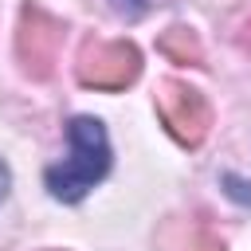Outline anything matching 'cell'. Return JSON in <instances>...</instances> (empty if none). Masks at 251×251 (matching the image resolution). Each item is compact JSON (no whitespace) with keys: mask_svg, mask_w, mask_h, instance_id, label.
Here are the masks:
<instances>
[{"mask_svg":"<svg viewBox=\"0 0 251 251\" xmlns=\"http://www.w3.org/2000/svg\"><path fill=\"white\" fill-rule=\"evenodd\" d=\"M67 157L43 173V184L55 200L78 204L106 173H110V137L106 126L90 114H78L67 122Z\"/></svg>","mask_w":251,"mask_h":251,"instance_id":"6da1fadb","label":"cell"},{"mask_svg":"<svg viewBox=\"0 0 251 251\" xmlns=\"http://www.w3.org/2000/svg\"><path fill=\"white\" fill-rule=\"evenodd\" d=\"M75 75L90 90H126L141 75V55L126 39H98V43L82 47Z\"/></svg>","mask_w":251,"mask_h":251,"instance_id":"7a4b0ae2","label":"cell"},{"mask_svg":"<svg viewBox=\"0 0 251 251\" xmlns=\"http://www.w3.org/2000/svg\"><path fill=\"white\" fill-rule=\"evenodd\" d=\"M157 118L188 149H196L208 137V129H212V106H208V98L196 86L176 82V78L161 82V90H157Z\"/></svg>","mask_w":251,"mask_h":251,"instance_id":"3957f363","label":"cell"},{"mask_svg":"<svg viewBox=\"0 0 251 251\" xmlns=\"http://www.w3.org/2000/svg\"><path fill=\"white\" fill-rule=\"evenodd\" d=\"M59 43H63V20L43 12L39 4H24L20 27H16V55H20V63H24V71L31 78H47L51 75Z\"/></svg>","mask_w":251,"mask_h":251,"instance_id":"277c9868","label":"cell"},{"mask_svg":"<svg viewBox=\"0 0 251 251\" xmlns=\"http://www.w3.org/2000/svg\"><path fill=\"white\" fill-rule=\"evenodd\" d=\"M173 63H204V51H200V39L188 31V27H169L157 43Z\"/></svg>","mask_w":251,"mask_h":251,"instance_id":"5b68a950","label":"cell"},{"mask_svg":"<svg viewBox=\"0 0 251 251\" xmlns=\"http://www.w3.org/2000/svg\"><path fill=\"white\" fill-rule=\"evenodd\" d=\"M188 251H224V243H220V239H216L208 227H200V231L188 239Z\"/></svg>","mask_w":251,"mask_h":251,"instance_id":"8992f818","label":"cell"},{"mask_svg":"<svg viewBox=\"0 0 251 251\" xmlns=\"http://www.w3.org/2000/svg\"><path fill=\"white\" fill-rule=\"evenodd\" d=\"M8 184H12V173H8V165L0 161V200L8 196Z\"/></svg>","mask_w":251,"mask_h":251,"instance_id":"52a82bcc","label":"cell"},{"mask_svg":"<svg viewBox=\"0 0 251 251\" xmlns=\"http://www.w3.org/2000/svg\"><path fill=\"white\" fill-rule=\"evenodd\" d=\"M243 47H251V20L243 24Z\"/></svg>","mask_w":251,"mask_h":251,"instance_id":"ba28073f","label":"cell"}]
</instances>
